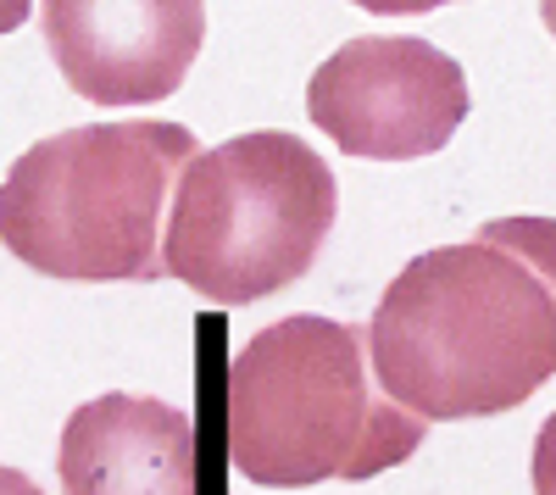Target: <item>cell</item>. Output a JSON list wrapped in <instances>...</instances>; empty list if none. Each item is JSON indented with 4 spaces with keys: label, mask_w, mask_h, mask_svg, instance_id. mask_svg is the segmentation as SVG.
Listing matches in <instances>:
<instances>
[{
    "label": "cell",
    "mask_w": 556,
    "mask_h": 495,
    "mask_svg": "<svg viewBox=\"0 0 556 495\" xmlns=\"http://www.w3.org/2000/svg\"><path fill=\"white\" fill-rule=\"evenodd\" d=\"M468 106L462 62L412 34L345 39L306 84L312 123L362 162H417L445 151Z\"/></svg>",
    "instance_id": "5b68a950"
},
{
    "label": "cell",
    "mask_w": 556,
    "mask_h": 495,
    "mask_svg": "<svg viewBox=\"0 0 556 495\" xmlns=\"http://www.w3.org/2000/svg\"><path fill=\"white\" fill-rule=\"evenodd\" d=\"M351 7L374 12V17H429V12L451 7V0H351Z\"/></svg>",
    "instance_id": "ba28073f"
},
{
    "label": "cell",
    "mask_w": 556,
    "mask_h": 495,
    "mask_svg": "<svg viewBox=\"0 0 556 495\" xmlns=\"http://www.w3.org/2000/svg\"><path fill=\"white\" fill-rule=\"evenodd\" d=\"M429 423L374 384L362 329L317 318L267 323L228 363V457L267 490L379 479L401 468Z\"/></svg>",
    "instance_id": "7a4b0ae2"
},
{
    "label": "cell",
    "mask_w": 556,
    "mask_h": 495,
    "mask_svg": "<svg viewBox=\"0 0 556 495\" xmlns=\"http://www.w3.org/2000/svg\"><path fill=\"white\" fill-rule=\"evenodd\" d=\"M34 17V0H0V34H17Z\"/></svg>",
    "instance_id": "9c48e42d"
},
{
    "label": "cell",
    "mask_w": 556,
    "mask_h": 495,
    "mask_svg": "<svg viewBox=\"0 0 556 495\" xmlns=\"http://www.w3.org/2000/svg\"><path fill=\"white\" fill-rule=\"evenodd\" d=\"M62 495H195V423L156 395H96L67 418Z\"/></svg>",
    "instance_id": "52a82bcc"
},
{
    "label": "cell",
    "mask_w": 556,
    "mask_h": 495,
    "mask_svg": "<svg viewBox=\"0 0 556 495\" xmlns=\"http://www.w3.org/2000/svg\"><path fill=\"white\" fill-rule=\"evenodd\" d=\"M374 384L424 423L513 412L556 373V229L495 217L412 256L362 329Z\"/></svg>",
    "instance_id": "6da1fadb"
},
{
    "label": "cell",
    "mask_w": 556,
    "mask_h": 495,
    "mask_svg": "<svg viewBox=\"0 0 556 495\" xmlns=\"http://www.w3.org/2000/svg\"><path fill=\"white\" fill-rule=\"evenodd\" d=\"M0 495H45L28 473H17V468H0Z\"/></svg>",
    "instance_id": "30bf717a"
},
{
    "label": "cell",
    "mask_w": 556,
    "mask_h": 495,
    "mask_svg": "<svg viewBox=\"0 0 556 495\" xmlns=\"http://www.w3.org/2000/svg\"><path fill=\"white\" fill-rule=\"evenodd\" d=\"M340 212L329 162L285 128L235 134L178 167L162 274L217 306H251L312 274Z\"/></svg>",
    "instance_id": "277c9868"
},
{
    "label": "cell",
    "mask_w": 556,
    "mask_h": 495,
    "mask_svg": "<svg viewBox=\"0 0 556 495\" xmlns=\"http://www.w3.org/2000/svg\"><path fill=\"white\" fill-rule=\"evenodd\" d=\"M39 28L73 96L151 106L190 78L206 0H39Z\"/></svg>",
    "instance_id": "8992f818"
},
{
    "label": "cell",
    "mask_w": 556,
    "mask_h": 495,
    "mask_svg": "<svg viewBox=\"0 0 556 495\" xmlns=\"http://www.w3.org/2000/svg\"><path fill=\"white\" fill-rule=\"evenodd\" d=\"M195 134L156 117L84 123L28 145L0 185V245L67 284L162 279V217Z\"/></svg>",
    "instance_id": "3957f363"
}]
</instances>
